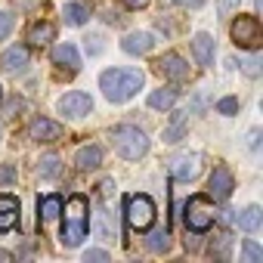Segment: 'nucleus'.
Listing matches in <instances>:
<instances>
[{
  "label": "nucleus",
  "mask_w": 263,
  "mask_h": 263,
  "mask_svg": "<svg viewBox=\"0 0 263 263\" xmlns=\"http://www.w3.org/2000/svg\"><path fill=\"white\" fill-rule=\"evenodd\" d=\"M214 217H217V211H214L211 195H192L186 201V226L192 232H208L214 226Z\"/></svg>",
  "instance_id": "39448f33"
},
{
  "label": "nucleus",
  "mask_w": 263,
  "mask_h": 263,
  "mask_svg": "<svg viewBox=\"0 0 263 263\" xmlns=\"http://www.w3.org/2000/svg\"><path fill=\"white\" fill-rule=\"evenodd\" d=\"M84 260H87V263H90V260H93V263H108V251L93 248V251H87V254H84Z\"/></svg>",
  "instance_id": "c756f323"
},
{
  "label": "nucleus",
  "mask_w": 263,
  "mask_h": 263,
  "mask_svg": "<svg viewBox=\"0 0 263 263\" xmlns=\"http://www.w3.org/2000/svg\"><path fill=\"white\" fill-rule=\"evenodd\" d=\"M217 111H220V115H235V111H238V99H232V96L220 99V102H217Z\"/></svg>",
  "instance_id": "cd10ccee"
},
{
  "label": "nucleus",
  "mask_w": 263,
  "mask_h": 263,
  "mask_svg": "<svg viewBox=\"0 0 263 263\" xmlns=\"http://www.w3.org/2000/svg\"><path fill=\"white\" fill-rule=\"evenodd\" d=\"M53 37H56V28H53L50 22H37V25L28 28V44H31V47H44V44H50Z\"/></svg>",
  "instance_id": "a211bd4d"
},
{
  "label": "nucleus",
  "mask_w": 263,
  "mask_h": 263,
  "mask_svg": "<svg viewBox=\"0 0 263 263\" xmlns=\"http://www.w3.org/2000/svg\"><path fill=\"white\" fill-rule=\"evenodd\" d=\"M37 214H41V220H44V223H53V220L62 214V198H59V195H47V198H41Z\"/></svg>",
  "instance_id": "aec40b11"
},
{
  "label": "nucleus",
  "mask_w": 263,
  "mask_h": 263,
  "mask_svg": "<svg viewBox=\"0 0 263 263\" xmlns=\"http://www.w3.org/2000/svg\"><path fill=\"white\" fill-rule=\"evenodd\" d=\"M59 155H44L41 158V164H37V174L44 177V180H53V177H59Z\"/></svg>",
  "instance_id": "5701e85b"
},
{
  "label": "nucleus",
  "mask_w": 263,
  "mask_h": 263,
  "mask_svg": "<svg viewBox=\"0 0 263 263\" xmlns=\"http://www.w3.org/2000/svg\"><path fill=\"white\" fill-rule=\"evenodd\" d=\"M121 4L127 10H143V7H149V0H121Z\"/></svg>",
  "instance_id": "473e14b6"
},
{
  "label": "nucleus",
  "mask_w": 263,
  "mask_h": 263,
  "mask_svg": "<svg viewBox=\"0 0 263 263\" xmlns=\"http://www.w3.org/2000/svg\"><path fill=\"white\" fill-rule=\"evenodd\" d=\"M74 164H78V171H93V167H99V164H102V149H99V146H81L78 155H74Z\"/></svg>",
  "instance_id": "f3484780"
},
{
  "label": "nucleus",
  "mask_w": 263,
  "mask_h": 263,
  "mask_svg": "<svg viewBox=\"0 0 263 263\" xmlns=\"http://www.w3.org/2000/svg\"><path fill=\"white\" fill-rule=\"evenodd\" d=\"M22 105H25V102H22V99H13V102H10V105H7V115H16V111H19V108H22Z\"/></svg>",
  "instance_id": "72a5a7b5"
},
{
  "label": "nucleus",
  "mask_w": 263,
  "mask_h": 263,
  "mask_svg": "<svg viewBox=\"0 0 263 263\" xmlns=\"http://www.w3.org/2000/svg\"><path fill=\"white\" fill-rule=\"evenodd\" d=\"M0 99H4V90H0Z\"/></svg>",
  "instance_id": "e433bc0d"
},
{
  "label": "nucleus",
  "mask_w": 263,
  "mask_h": 263,
  "mask_svg": "<svg viewBox=\"0 0 263 263\" xmlns=\"http://www.w3.org/2000/svg\"><path fill=\"white\" fill-rule=\"evenodd\" d=\"M167 245H171V235H167V229H158V232L149 238V248H152V251H167Z\"/></svg>",
  "instance_id": "a878e982"
},
{
  "label": "nucleus",
  "mask_w": 263,
  "mask_h": 263,
  "mask_svg": "<svg viewBox=\"0 0 263 263\" xmlns=\"http://www.w3.org/2000/svg\"><path fill=\"white\" fill-rule=\"evenodd\" d=\"M152 34L149 31H130L124 41H121V50L124 53H130V56H143V53H149L152 50Z\"/></svg>",
  "instance_id": "ddd939ff"
},
{
  "label": "nucleus",
  "mask_w": 263,
  "mask_h": 263,
  "mask_svg": "<svg viewBox=\"0 0 263 263\" xmlns=\"http://www.w3.org/2000/svg\"><path fill=\"white\" fill-rule=\"evenodd\" d=\"M217 10H220V16H223V19H229V16H232V10H238V0H217Z\"/></svg>",
  "instance_id": "c85d7f7f"
},
{
  "label": "nucleus",
  "mask_w": 263,
  "mask_h": 263,
  "mask_svg": "<svg viewBox=\"0 0 263 263\" xmlns=\"http://www.w3.org/2000/svg\"><path fill=\"white\" fill-rule=\"evenodd\" d=\"M0 137H4V134H0Z\"/></svg>",
  "instance_id": "4c0bfd02"
},
{
  "label": "nucleus",
  "mask_w": 263,
  "mask_h": 263,
  "mask_svg": "<svg viewBox=\"0 0 263 263\" xmlns=\"http://www.w3.org/2000/svg\"><path fill=\"white\" fill-rule=\"evenodd\" d=\"M62 245L65 248H78L84 238H87V229H90V204L84 195H71L65 204H62Z\"/></svg>",
  "instance_id": "f03ea898"
},
{
  "label": "nucleus",
  "mask_w": 263,
  "mask_h": 263,
  "mask_svg": "<svg viewBox=\"0 0 263 263\" xmlns=\"http://www.w3.org/2000/svg\"><path fill=\"white\" fill-rule=\"evenodd\" d=\"M174 102H177V90L174 87H161V90H155L149 96V105L152 108H171Z\"/></svg>",
  "instance_id": "412c9836"
},
{
  "label": "nucleus",
  "mask_w": 263,
  "mask_h": 263,
  "mask_svg": "<svg viewBox=\"0 0 263 263\" xmlns=\"http://www.w3.org/2000/svg\"><path fill=\"white\" fill-rule=\"evenodd\" d=\"M192 53H195L198 65H214V37L208 31H198L192 37Z\"/></svg>",
  "instance_id": "4468645a"
},
{
  "label": "nucleus",
  "mask_w": 263,
  "mask_h": 263,
  "mask_svg": "<svg viewBox=\"0 0 263 263\" xmlns=\"http://www.w3.org/2000/svg\"><path fill=\"white\" fill-rule=\"evenodd\" d=\"M62 134H65V127L59 121H50V118H34L28 127V137L34 143H56V140H62Z\"/></svg>",
  "instance_id": "1a4fd4ad"
},
{
  "label": "nucleus",
  "mask_w": 263,
  "mask_h": 263,
  "mask_svg": "<svg viewBox=\"0 0 263 263\" xmlns=\"http://www.w3.org/2000/svg\"><path fill=\"white\" fill-rule=\"evenodd\" d=\"M10 260H13V257H10L7 251H0V263H10Z\"/></svg>",
  "instance_id": "c9c22d12"
},
{
  "label": "nucleus",
  "mask_w": 263,
  "mask_h": 263,
  "mask_svg": "<svg viewBox=\"0 0 263 263\" xmlns=\"http://www.w3.org/2000/svg\"><path fill=\"white\" fill-rule=\"evenodd\" d=\"M62 16H65V22H68V25H84L90 13H87V7H81V4H65Z\"/></svg>",
  "instance_id": "4be33fe9"
},
{
  "label": "nucleus",
  "mask_w": 263,
  "mask_h": 263,
  "mask_svg": "<svg viewBox=\"0 0 263 263\" xmlns=\"http://www.w3.org/2000/svg\"><path fill=\"white\" fill-rule=\"evenodd\" d=\"M10 28H13V16H10L7 10H0V41L10 34Z\"/></svg>",
  "instance_id": "7c9ffc66"
},
{
  "label": "nucleus",
  "mask_w": 263,
  "mask_h": 263,
  "mask_svg": "<svg viewBox=\"0 0 263 263\" xmlns=\"http://www.w3.org/2000/svg\"><path fill=\"white\" fill-rule=\"evenodd\" d=\"M146 74L140 68H108L99 74V90L105 93L108 102H127L140 87H143Z\"/></svg>",
  "instance_id": "f257e3e1"
},
{
  "label": "nucleus",
  "mask_w": 263,
  "mask_h": 263,
  "mask_svg": "<svg viewBox=\"0 0 263 263\" xmlns=\"http://www.w3.org/2000/svg\"><path fill=\"white\" fill-rule=\"evenodd\" d=\"M53 62H56L59 68L78 71V68H81V56H78V47H74V44H59V47H53Z\"/></svg>",
  "instance_id": "2eb2a0df"
},
{
  "label": "nucleus",
  "mask_w": 263,
  "mask_h": 263,
  "mask_svg": "<svg viewBox=\"0 0 263 263\" xmlns=\"http://www.w3.org/2000/svg\"><path fill=\"white\" fill-rule=\"evenodd\" d=\"M155 201L152 195H130L127 198V226L134 232H146L155 223Z\"/></svg>",
  "instance_id": "423d86ee"
},
{
  "label": "nucleus",
  "mask_w": 263,
  "mask_h": 263,
  "mask_svg": "<svg viewBox=\"0 0 263 263\" xmlns=\"http://www.w3.org/2000/svg\"><path fill=\"white\" fill-rule=\"evenodd\" d=\"M0 65H4V71H10V74L25 71V65H28V50H25V47H10L4 56H0Z\"/></svg>",
  "instance_id": "dca6fc26"
},
{
  "label": "nucleus",
  "mask_w": 263,
  "mask_h": 263,
  "mask_svg": "<svg viewBox=\"0 0 263 263\" xmlns=\"http://www.w3.org/2000/svg\"><path fill=\"white\" fill-rule=\"evenodd\" d=\"M19 226V198L0 195V232H10Z\"/></svg>",
  "instance_id": "f8f14e48"
},
{
  "label": "nucleus",
  "mask_w": 263,
  "mask_h": 263,
  "mask_svg": "<svg viewBox=\"0 0 263 263\" xmlns=\"http://www.w3.org/2000/svg\"><path fill=\"white\" fill-rule=\"evenodd\" d=\"M155 65H158V71H161L164 78H171V81H186V78H189V65H186V59L177 56V53H164Z\"/></svg>",
  "instance_id": "9b49d317"
},
{
  "label": "nucleus",
  "mask_w": 263,
  "mask_h": 263,
  "mask_svg": "<svg viewBox=\"0 0 263 263\" xmlns=\"http://www.w3.org/2000/svg\"><path fill=\"white\" fill-rule=\"evenodd\" d=\"M183 127H186V121H183V115H177V121L164 130V140H167V143H177V140L183 137Z\"/></svg>",
  "instance_id": "393cba45"
},
{
  "label": "nucleus",
  "mask_w": 263,
  "mask_h": 263,
  "mask_svg": "<svg viewBox=\"0 0 263 263\" xmlns=\"http://www.w3.org/2000/svg\"><path fill=\"white\" fill-rule=\"evenodd\" d=\"M111 146H115V152L121 158L137 161V158H143L149 152V137L143 134L140 127H134V124H121V127L111 130Z\"/></svg>",
  "instance_id": "7ed1b4c3"
},
{
  "label": "nucleus",
  "mask_w": 263,
  "mask_h": 263,
  "mask_svg": "<svg viewBox=\"0 0 263 263\" xmlns=\"http://www.w3.org/2000/svg\"><path fill=\"white\" fill-rule=\"evenodd\" d=\"M174 4H180V7H192V10H195V7L204 4V0H174Z\"/></svg>",
  "instance_id": "f704fd0d"
},
{
  "label": "nucleus",
  "mask_w": 263,
  "mask_h": 263,
  "mask_svg": "<svg viewBox=\"0 0 263 263\" xmlns=\"http://www.w3.org/2000/svg\"><path fill=\"white\" fill-rule=\"evenodd\" d=\"M56 108H59V115H65V118H84V115L93 111V99H90L87 93H81V90H71V93H65V96L56 102Z\"/></svg>",
  "instance_id": "6e6552de"
},
{
  "label": "nucleus",
  "mask_w": 263,
  "mask_h": 263,
  "mask_svg": "<svg viewBox=\"0 0 263 263\" xmlns=\"http://www.w3.org/2000/svg\"><path fill=\"white\" fill-rule=\"evenodd\" d=\"M13 180H16V167L4 164V167H0V183H13Z\"/></svg>",
  "instance_id": "2f4dec72"
},
{
  "label": "nucleus",
  "mask_w": 263,
  "mask_h": 263,
  "mask_svg": "<svg viewBox=\"0 0 263 263\" xmlns=\"http://www.w3.org/2000/svg\"><path fill=\"white\" fill-rule=\"evenodd\" d=\"M229 37L238 50H257L263 44V28H260L257 16H238L229 25Z\"/></svg>",
  "instance_id": "20e7f679"
},
{
  "label": "nucleus",
  "mask_w": 263,
  "mask_h": 263,
  "mask_svg": "<svg viewBox=\"0 0 263 263\" xmlns=\"http://www.w3.org/2000/svg\"><path fill=\"white\" fill-rule=\"evenodd\" d=\"M167 171H171V177L189 183V180H195L201 174V155L198 152H180V155H174L167 161Z\"/></svg>",
  "instance_id": "0eeeda50"
},
{
  "label": "nucleus",
  "mask_w": 263,
  "mask_h": 263,
  "mask_svg": "<svg viewBox=\"0 0 263 263\" xmlns=\"http://www.w3.org/2000/svg\"><path fill=\"white\" fill-rule=\"evenodd\" d=\"M241 260H245V263H260V260H263V248L254 245V241H245V245H241Z\"/></svg>",
  "instance_id": "b1692460"
},
{
  "label": "nucleus",
  "mask_w": 263,
  "mask_h": 263,
  "mask_svg": "<svg viewBox=\"0 0 263 263\" xmlns=\"http://www.w3.org/2000/svg\"><path fill=\"white\" fill-rule=\"evenodd\" d=\"M232 189H235L232 174H229L226 167H214V174H211V180H208V195H211L214 201H226V198L232 195Z\"/></svg>",
  "instance_id": "9d476101"
},
{
  "label": "nucleus",
  "mask_w": 263,
  "mask_h": 263,
  "mask_svg": "<svg viewBox=\"0 0 263 263\" xmlns=\"http://www.w3.org/2000/svg\"><path fill=\"white\" fill-rule=\"evenodd\" d=\"M263 226V211L257 208V204H251V208H245L241 214H238V229H245V232H257Z\"/></svg>",
  "instance_id": "6ab92c4d"
},
{
  "label": "nucleus",
  "mask_w": 263,
  "mask_h": 263,
  "mask_svg": "<svg viewBox=\"0 0 263 263\" xmlns=\"http://www.w3.org/2000/svg\"><path fill=\"white\" fill-rule=\"evenodd\" d=\"M260 65H263V62H260V56H251V59H245V62H241V71H245L248 78H260V71H263Z\"/></svg>",
  "instance_id": "bb28decb"
}]
</instances>
